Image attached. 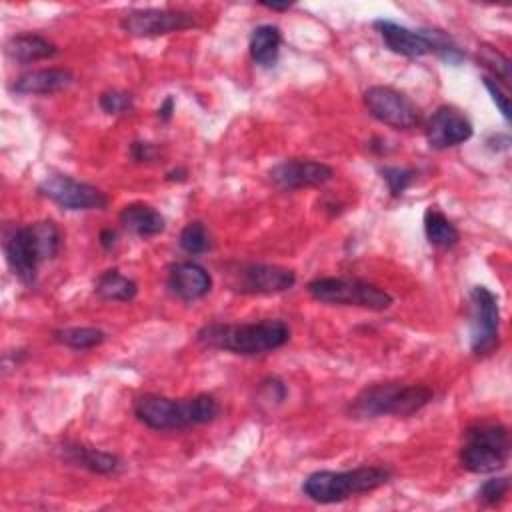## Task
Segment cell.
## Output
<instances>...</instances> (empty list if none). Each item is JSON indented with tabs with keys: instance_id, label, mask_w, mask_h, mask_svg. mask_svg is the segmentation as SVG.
<instances>
[{
	"instance_id": "obj_36",
	"label": "cell",
	"mask_w": 512,
	"mask_h": 512,
	"mask_svg": "<svg viewBox=\"0 0 512 512\" xmlns=\"http://www.w3.org/2000/svg\"><path fill=\"white\" fill-rule=\"evenodd\" d=\"M262 6H266L268 10H276V12H284V10L292 8V4H288V2H286V4H274V2L270 4V2H262Z\"/></svg>"
},
{
	"instance_id": "obj_6",
	"label": "cell",
	"mask_w": 512,
	"mask_h": 512,
	"mask_svg": "<svg viewBox=\"0 0 512 512\" xmlns=\"http://www.w3.org/2000/svg\"><path fill=\"white\" fill-rule=\"evenodd\" d=\"M510 432L498 422H480L464 432L458 452L462 468L474 474L500 472L510 458Z\"/></svg>"
},
{
	"instance_id": "obj_17",
	"label": "cell",
	"mask_w": 512,
	"mask_h": 512,
	"mask_svg": "<svg viewBox=\"0 0 512 512\" xmlns=\"http://www.w3.org/2000/svg\"><path fill=\"white\" fill-rule=\"evenodd\" d=\"M74 82V74L68 68H42L18 76L12 82V92L28 94H56L66 90Z\"/></svg>"
},
{
	"instance_id": "obj_4",
	"label": "cell",
	"mask_w": 512,
	"mask_h": 512,
	"mask_svg": "<svg viewBox=\"0 0 512 512\" xmlns=\"http://www.w3.org/2000/svg\"><path fill=\"white\" fill-rule=\"evenodd\" d=\"M218 412L220 406L212 394H196L178 400L160 394H144L134 402V416L152 430H180L208 424Z\"/></svg>"
},
{
	"instance_id": "obj_21",
	"label": "cell",
	"mask_w": 512,
	"mask_h": 512,
	"mask_svg": "<svg viewBox=\"0 0 512 512\" xmlns=\"http://www.w3.org/2000/svg\"><path fill=\"white\" fill-rule=\"evenodd\" d=\"M280 46H282V34L278 26L262 24L254 28V32L250 34V44H248L250 58L262 68H270L278 62Z\"/></svg>"
},
{
	"instance_id": "obj_3",
	"label": "cell",
	"mask_w": 512,
	"mask_h": 512,
	"mask_svg": "<svg viewBox=\"0 0 512 512\" xmlns=\"http://www.w3.org/2000/svg\"><path fill=\"white\" fill-rule=\"evenodd\" d=\"M434 398L432 388L424 384L378 382L362 388L346 406L350 418L372 420L382 416L406 418L420 412Z\"/></svg>"
},
{
	"instance_id": "obj_27",
	"label": "cell",
	"mask_w": 512,
	"mask_h": 512,
	"mask_svg": "<svg viewBox=\"0 0 512 512\" xmlns=\"http://www.w3.org/2000/svg\"><path fill=\"white\" fill-rule=\"evenodd\" d=\"M178 244L186 254L198 256L210 250V234L202 222H190L182 228Z\"/></svg>"
},
{
	"instance_id": "obj_15",
	"label": "cell",
	"mask_w": 512,
	"mask_h": 512,
	"mask_svg": "<svg viewBox=\"0 0 512 512\" xmlns=\"http://www.w3.org/2000/svg\"><path fill=\"white\" fill-rule=\"evenodd\" d=\"M166 284L176 298L184 302H194L204 298L212 290V276L198 262L180 260L168 266Z\"/></svg>"
},
{
	"instance_id": "obj_28",
	"label": "cell",
	"mask_w": 512,
	"mask_h": 512,
	"mask_svg": "<svg viewBox=\"0 0 512 512\" xmlns=\"http://www.w3.org/2000/svg\"><path fill=\"white\" fill-rule=\"evenodd\" d=\"M382 180L386 182L388 190L392 196H400L404 194V190H408L418 176V170L408 168V166H384L380 168Z\"/></svg>"
},
{
	"instance_id": "obj_20",
	"label": "cell",
	"mask_w": 512,
	"mask_h": 512,
	"mask_svg": "<svg viewBox=\"0 0 512 512\" xmlns=\"http://www.w3.org/2000/svg\"><path fill=\"white\" fill-rule=\"evenodd\" d=\"M118 218H120V224L124 230L132 232L140 238H152L166 228L164 216L154 206L142 204V202L124 206Z\"/></svg>"
},
{
	"instance_id": "obj_8",
	"label": "cell",
	"mask_w": 512,
	"mask_h": 512,
	"mask_svg": "<svg viewBox=\"0 0 512 512\" xmlns=\"http://www.w3.org/2000/svg\"><path fill=\"white\" fill-rule=\"evenodd\" d=\"M224 280L238 294H280L296 284V272L278 264L232 262L224 266Z\"/></svg>"
},
{
	"instance_id": "obj_34",
	"label": "cell",
	"mask_w": 512,
	"mask_h": 512,
	"mask_svg": "<svg viewBox=\"0 0 512 512\" xmlns=\"http://www.w3.org/2000/svg\"><path fill=\"white\" fill-rule=\"evenodd\" d=\"M98 238H100V244H102V248H106V250H110V248L116 244V232H114V230H110V228L102 230Z\"/></svg>"
},
{
	"instance_id": "obj_14",
	"label": "cell",
	"mask_w": 512,
	"mask_h": 512,
	"mask_svg": "<svg viewBox=\"0 0 512 512\" xmlns=\"http://www.w3.org/2000/svg\"><path fill=\"white\" fill-rule=\"evenodd\" d=\"M268 176L280 190H298V188L326 184L328 180H332L334 170L332 166L320 160L292 158L272 166Z\"/></svg>"
},
{
	"instance_id": "obj_25",
	"label": "cell",
	"mask_w": 512,
	"mask_h": 512,
	"mask_svg": "<svg viewBox=\"0 0 512 512\" xmlns=\"http://www.w3.org/2000/svg\"><path fill=\"white\" fill-rule=\"evenodd\" d=\"M420 32H422L424 38L428 40L432 54H436V56H438L440 60H444L446 64L458 66V64L466 58L464 50L456 44V40H454L448 32H444V30H440V28H422Z\"/></svg>"
},
{
	"instance_id": "obj_19",
	"label": "cell",
	"mask_w": 512,
	"mask_h": 512,
	"mask_svg": "<svg viewBox=\"0 0 512 512\" xmlns=\"http://www.w3.org/2000/svg\"><path fill=\"white\" fill-rule=\"evenodd\" d=\"M4 52L10 60H14L18 64H30V62H38V60L56 56L58 48L40 34L22 32V34H14L6 40Z\"/></svg>"
},
{
	"instance_id": "obj_23",
	"label": "cell",
	"mask_w": 512,
	"mask_h": 512,
	"mask_svg": "<svg viewBox=\"0 0 512 512\" xmlns=\"http://www.w3.org/2000/svg\"><path fill=\"white\" fill-rule=\"evenodd\" d=\"M424 232H426V240L436 246V248H452L456 246L460 234L456 230V226L436 208H428L424 212Z\"/></svg>"
},
{
	"instance_id": "obj_16",
	"label": "cell",
	"mask_w": 512,
	"mask_h": 512,
	"mask_svg": "<svg viewBox=\"0 0 512 512\" xmlns=\"http://www.w3.org/2000/svg\"><path fill=\"white\" fill-rule=\"evenodd\" d=\"M376 28V32L380 34V38L384 40V44L400 56L406 58H420L426 54H432L428 40L424 38V34L420 30H410L406 26H400L392 20H374L372 24Z\"/></svg>"
},
{
	"instance_id": "obj_13",
	"label": "cell",
	"mask_w": 512,
	"mask_h": 512,
	"mask_svg": "<svg viewBox=\"0 0 512 512\" xmlns=\"http://www.w3.org/2000/svg\"><path fill=\"white\" fill-rule=\"evenodd\" d=\"M474 134L472 122L454 106H440L432 112L426 124V140L434 150H446L470 140Z\"/></svg>"
},
{
	"instance_id": "obj_29",
	"label": "cell",
	"mask_w": 512,
	"mask_h": 512,
	"mask_svg": "<svg viewBox=\"0 0 512 512\" xmlns=\"http://www.w3.org/2000/svg\"><path fill=\"white\" fill-rule=\"evenodd\" d=\"M510 490V478L508 476H494L488 478L480 488H478V500L492 506L500 502Z\"/></svg>"
},
{
	"instance_id": "obj_12",
	"label": "cell",
	"mask_w": 512,
	"mask_h": 512,
	"mask_svg": "<svg viewBox=\"0 0 512 512\" xmlns=\"http://www.w3.org/2000/svg\"><path fill=\"white\" fill-rule=\"evenodd\" d=\"M38 192L64 210H104L108 206V196L100 188L66 174L48 176L40 182Z\"/></svg>"
},
{
	"instance_id": "obj_24",
	"label": "cell",
	"mask_w": 512,
	"mask_h": 512,
	"mask_svg": "<svg viewBox=\"0 0 512 512\" xmlns=\"http://www.w3.org/2000/svg\"><path fill=\"white\" fill-rule=\"evenodd\" d=\"M54 340L74 348V350H90L94 346H100L106 340V332L96 326H72V328H60L54 330Z\"/></svg>"
},
{
	"instance_id": "obj_31",
	"label": "cell",
	"mask_w": 512,
	"mask_h": 512,
	"mask_svg": "<svg viewBox=\"0 0 512 512\" xmlns=\"http://www.w3.org/2000/svg\"><path fill=\"white\" fill-rule=\"evenodd\" d=\"M482 82H484V86H486L488 94L492 96V100H494L496 108L500 110L502 118L508 122V120H510V100H508L506 92H504V90H502V86H500L492 76H488V74L482 78Z\"/></svg>"
},
{
	"instance_id": "obj_35",
	"label": "cell",
	"mask_w": 512,
	"mask_h": 512,
	"mask_svg": "<svg viewBox=\"0 0 512 512\" xmlns=\"http://www.w3.org/2000/svg\"><path fill=\"white\" fill-rule=\"evenodd\" d=\"M186 176H188V170H186V168H176V170H170V172L166 174V180H170V182H184Z\"/></svg>"
},
{
	"instance_id": "obj_18",
	"label": "cell",
	"mask_w": 512,
	"mask_h": 512,
	"mask_svg": "<svg viewBox=\"0 0 512 512\" xmlns=\"http://www.w3.org/2000/svg\"><path fill=\"white\" fill-rule=\"evenodd\" d=\"M62 458L74 466L86 468L94 474H116L122 468V460L106 450L90 448L78 442H68L62 446Z\"/></svg>"
},
{
	"instance_id": "obj_33",
	"label": "cell",
	"mask_w": 512,
	"mask_h": 512,
	"mask_svg": "<svg viewBox=\"0 0 512 512\" xmlns=\"http://www.w3.org/2000/svg\"><path fill=\"white\" fill-rule=\"evenodd\" d=\"M172 112H174V98L172 96H166L164 98V102L158 106V110H156V116L160 118V120H170L172 118Z\"/></svg>"
},
{
	"instance_id": "obj_1",
	"label": "cell",
	"mask_w": 512,
	"mask_h": 512,
	"mask_svg": "<svg viewBox=\"0 0 512 512\" xmlns=\"http://www.w3.org/2000/svg\"><path fill=\"white\" fill-rule=\"evenodd\" d=\"M196 340L204 348L224 350L240 356H262L282 348L290 340V328L284 320L266 318L244 324H206L198 330Z\"/></svg>"
},
{
	"instance_id": "obj_7",
	"label": "cell",
	"mask_w": 512,
	"mask_h": 512,
	"mask_svg": "<svg viewBox=\"0 0 512 512\" xmlns=\"http://www.w3.org/2000/svg\"><path fill=\"white\" fill-rule=\"evenodd\" d=\"M308 294L322 304L330 306H358V308H368L374 312H382L392 306L394 298L390 292L384 288L358 280V278H334V276H324V278H314L306 286Z\"/></svg>"
},
{
	"instance_id": "obj_30",
	"label": "cell",
	"mask_w": 512,
	"mask_h": 512,
	"mask_svg": "<svg viewBox=\"0 0 512 512\" xmlns=\"http://www.w3.org/2000/svg\"><path fill=\"white\" fill-rule=\"evenodd\" d=\"M98 104L100 108L106 112V114H124V112H130L132 106H134V100L128 92H120V90H106L100 94L98 98Z\"/></svg>"
},
{
	"instance_id": "obj_5",
	"label": "cell",
	"mask_w": 512,
	"mask_h": 512,
	"mask_svg": "<svg viewBox=\"0 0 512 512\" xmlns=\"http://www.w3.org/2000/svg\"><path fill=\"white\" fill-rule=\"evenodd\" d=\"M392 478V470L384 466H358L352 470H318L304 478L302 494L318 504H334L358 494L372 492Z\"/></svg>"
},
{
	"instance_id": "obj_26",
	"label": "cell",
	"mask_w": 512,
	"mask_h": 512,
	"mask_svg": "<svg viewBox=\"0 0 512 512\" xmlns=\"http://www.w3.org/2000/svg\"><path fill=\"white\" fill-rule=\"evenodd\" d=\"M478 62L488 68V76H492L498 84H510V58L500 52L498 48L490 44H480L478 46Z\"/></svg>"
},
{
	"instance_id": "obj_9",
	"label": "cell",
	"mask_w": 512,
	"mask_h": 512,
	"mask_svg": "<svg viewBox=\"0 0 512 512\" xmlns=\"http://www.w3.org/2000/svg\"><path fill=\"white\" fill-rule=\"evenodd\" d=\"M500 344V306L486 286L470 290V348L476 356L494 352Z\"/></svg>"
},
{
	"instance_id": "obj_11",
	"label": "cell",
	"mask_w": 512,
	"mask_h": 512,
	"mask_svg": "<svg viewBox=\"0 0 512 512\" xmlns=\"http://www.w3.org/2000/svg\"><path fill=\"white\" fill-rule=\"evenodd\" d=\"M196 26V16L180 8H138L122 16L120 28L134 38H152Z\"/></svg>"
},
{
	"instance_id": "obj_32",
	"label": "cell",
	"mask_w": 512,
	"mask_h": 512,
	"mask_svg": "<svg viewBox=\"0 0 512 512\" xmlns=\"http://www.w3.org/2000/svg\"><path fill=\"white\" fill-rule=\"evenodd\" d=\"M130 152H132V158L136 162H152L158 156V146L152 144V142L136 140V142H132Z\"/></svg>"
},
{
	"instance_id": "obj_2",
	"label": "cell",
	"mask_w": 512,
	"mask_h": 512,
	"mask_svg": "<svg viewBox=\"0 0 512 512\" xmlns=\"http://www.w3.org/2000/svg\"><path fill=\"white\" fill-rule=\"evenodd\" d=\"M60 230L52 220H42L26 226H14L4 232L2 248L6 262L14 276L24 286H34L38 278V266L44 260H52L60 248Z\"/></svg>"
},
{
	"instance_id": "obj_10",
	"label": "cell",
	"mask_w": 512,
	"mask_h": 512,
	"mask_svg": "<svg viewBox=\"0 0 512 512\" xmlns=\"http://www.w3.org/2000/svg\"><path fill=\"white\" fill-rule=\"evenodd\" d=\"M364 104L372 118L394 130L414 128L422 118L420 108L392 86H370L364 92Z\"/></svg>"
},
{
	"instance_id": "obj_22",
	"label": "cell",
	"mask_w": 512,
	"mask_h": 512,
	"mask_svg": "<svg viewBox=\"0 0 512 512\" xmlns=\"http://www.w3.org/2000/svg\"><path fill=\"white\" fill-rule=\"evenodd\" d=\"M94 294L102 300H112V302H130L138 294V284L120 274V270L110 268L102 272L96 282H94Z\"/></svg>"
}]
</instances>
